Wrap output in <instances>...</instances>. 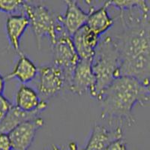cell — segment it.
I'll return each instance as SVG.
<instances>
[{
    "instance_id": "d6986e66",
    "label": "cell",
    "mask_w": 150,
    "mask_h": 150,
    "mask_svg": "<svg viewBox=\"0 0 150 150\" xmlns=\"http://www.w3.org/2000/svg\"><path fill=\"white\" fill-rule=\"evenodd\" d=\"M0 150H13L8 134L0 133Z\"/></svg>"
},
{
    "instance_id": "7402d4cb",
    "label": "cell",
    "mask_w": 150,
    "mask_h": 150,
    "mask_svg": "<svg viewBox=\"0 0 150 150\" xmlns=\"http://www.w3.org/2000/svg\"><path fill=\"white\" fill-rule=\"evenodd\" d=\"M5 86V77L0 74V95H3Z\"/></svg>"
},
{
    "instance_id": "52a82bcc",
    "label": "cell",
    "mask_w": 150,
    "mask_h": 150,
    "mask_svg": "<svg viewBox=\"0 0 150 150\" xmlns=\"http://www.w3.org/2000/svg\"><path fill=\"white\" fill-rule=\"evenodd\" d=\"M91 59H80L75 68L68 89L77 96L89 93L93 97L96 86V77L92 68Z\"/></svg>"
},
{
    "instance_id": "9a60e30c",
    "label": "cell",
    "mask_w": 150,
    "mask_h": 150,
    "mask_svg": "<svg viewBox=\"0 0 150 150\" xmlns=\"http://www.w3.org/2000/svg\"><path fill=\"white\" fill-rule=\"evenodd\" d=\"M38 73V68L27 56L19 53V58L13 70L6 76L5 79L16 78L22 83H26L35 78Z\"/></svg>"
},
{
    "instance_id": "277c9868",
    "label": "cell",
    "mask_w": 150,
    "mask_h": 150,
    "mask_svg": "<svg viewBox=\"0 0 150 150\" xmlns=\"http://www.w3.org/2000/svg\"><path fill=\"white\" fill-rule=\"evenodd\" d=\"M23 11L29 20L38 48H41V41L45 36H47L52 44L56 39L58 31L63 26L59 21L58 15L56 16L47 5L35 4L29 1H24Z\"/></svg>"
},
{
    "instance_id": "2e32d148",
    "label": "cell",
    "mask_w": 150,
    "mask_h": 150,
    "mask_svg": "<svg viewBox=\"0 0 150 150\" xmlns=\"http://www.w3.org/2000/svg\"><path fill=\"white\" fill-rule=\"evenodd\" d=\"M108 7L105 2L101 8L89 12L86 25L98 36L109 30L114 23L113 19L108 14Z\"/></svg>"
},
{
    "instance_id": "ac0fdd59",
    "label": "cell",
    "mask_w": 150,
    "mask_h": 150,
    "mask_svg": "<svg viewBox=\"0 0 150 150\" xmlns=\"http://www.w3.org/2000/svg\"><path fill=\"white\" fill-rule=\"evenodd\" d=\"M13 104L3 95H0V122L3 120Z\"/></svg>"
},
{
    "instance_id": "e0dca14e",
    "label": "cell",
    "mask_w": 150,
    "mask_h": 150,
    "mask_svg": "<svg viewBox=\"0 0 150 150\" xmlns=\"http://www.w3.org/2000/svg\"><path fill=\"white\" fill-rule=\"evenodd\" d=\"M23 2L21 0H0V11L12 14L20 8L23 9Z\"/></svg>"
},
{
    "instance_id": "5b68a950",
    "label": "cell",
    "mask_w": 150,
    "mask_h": 150,
    "mask_svg": "<svg viewBox=\"0 0 150 150\" xmlns=\"http://www.w3.org/2000/svg\"><path fill=\"white\" fill-rule=\"evenodd\" d=\"M51 45L53 52V63L65 72L68 89L75 68L80 61V57L74 47L72 37L68 34L65 27L59 31L56 39Z\"/></svg>"
},
{
    "instance_id": "44dd1931",
    "label": "cell",
    "mask_w": 150,
    "mask_h": 150,
    "mask_svg": "<svg viewBox=\"0 0 150 150\" xmlns=\"http://www.w3.org/2000/svg\"><path fill=\"white\" fill-rule=\"evenodd\" d=\"M45 150H78L77 143L72 141L69 143L66 146H57L52 145L49 149H47Z\"/></svg>"
},
{
    "instance_id": "7a4b0ae2",
    "label": "cell",
    "mask_w": 150,
    "mask_h": 150,
    "mask_svg": "<svg viewBox=\"0 0 150 150\" xmlns=\"http://www.w3.org/2000/svg\"><path fill=\"white\" fill-rule=\"evenodd\" d=\"M100 102L101 118L132 125L133 109L150 100V83L128 76L116 77L96 98Z\"/></svg>"
},
{
    "instance_id": "4fadbf2b",
    "label": "cell",
    "mask_w": 150,
    "mask_h": 150,
    "mask_svg": "<svg viewBox=\"0 0 150 150\" xmlns=\"http://www.w3.org/2000/svg\"><path fill=\"white\" fill-rule=\"evenodd\" d=\"M15 106L26 112H33L40 108H47V103L41 100L38 92L33 88L22 84L16 93Z\"/></svg>"
},
{
    "instance_id": "8992f818",
    "label": "cell",
    "mask_w": 150,
    "mask_h": 150,
    "mask_svg": "<svg viewBox=\"0 0 150 150\" xmlns=\"http://www.w3.org/2000/svg\"><path fill=\"white\" fill-rule=\"evenodd\" d=\"M38 93L42 101H47L67 88L65 72L53 63L41 65L38 68Z\"/></svg>"
},
{
    "instance_id": "ba28073f",
    "label": "cell",
    "mask_w": 150,
    "mask_h": 150,
    "mask_svg": "<svg viewBox=\"0 0 150 150\" xmlns=\"http://www.w3.org/2000/svg\"><path fill=\"white\" fill-rule=\"evenodd\" d=\"M45 125L41 116L24 122L10 131L9 137L13 150H29L33 144L38 131Z\"/></svg>"
},
{
    "instance_id": "7c38bea8",
    "label": "cell",
    "mask_w": 150,
    "mask_h": 150,
    "mask_svg": "<svg viewBox=\"0 0 150 150\" xmlns=\"http://www.w3.org/2000/svg\"><path fill=\"white\" fill-rule=\"evenodd\" d=\"M30 25L27 16L24 14H11L5 23V30L11 46L17 53H21V39Z\"/></svg>"
},
{
    "instance_id": "ffe728a7",
    "label": "cell",
    "mask_w": 150,
    "mask_h": 150,
    "mask_svg": "<svg viewBox=\"0 0 150 150\" xmlns=\"http://www.w3.org/2000/svg\"><path fill=\"white\" fill-rule=\"evenodd\" d=\"M105 150H127V143L125 139L120 138L114 140L110 144Z\"/></svg>"
},
{
    "instance_id": "6da1fadb",
    "label": "cell",
    "mask_w": 150,
    "mask_h": 150,
    "mask_svg": "<svg viewBox=\"0 0 150 150\" xmlns=\"http://www.w3.org/2000/svg\"><path fill=\"white\" fill-rule=\"evenodd\" d=\"M122 29L110 35L120 53L118 77L128 76L150 83V17L146 1L137 0L121 11Z\"/></svg>"
},
{
    "instance_id": "5bb4252c",
    "label": "cell",
    "mask_w": 150,
    "mask_h": 150,
    "mask_svg": "<svg viewBox=\"0 0 150 150\" xmlns=\"http://www.w3.org/2000/svg\"><path fill=\"white\" fill-rule=\"evenodd\" d=\"M46 108H40L33 112H26L13 105L3 120L0 122V133L8 134L11 130L24 122L38 117Z\"/></svg>"
},
{
    "instance_id": "3957f363",
    "label": "cell",
    "mask_w": 150,
    "mask_h": 150,
    "mask_svg": "<svg viewBox=\"0 0 150 150\" xmlns=\"http://www.w3.org/2000/svg\"><path fill=\"white\" fill-rule=\"evenodd\" d=\"M120 53L112 37L106 36L100 40L92 61V68L96 77V91L92 98L99 94L118 77L120 68Z\"/></svg>"
},
{
    "instance_id": "9c48e42d",
    "label": "cell",
    "mask_w": 150,
    "mask_h": 150,
    "mask_svg": "<svg viewBox=\"0 0 150 150\" xmlns=\"http://www.w3.org/2000/svg\"><path fill=\"white\" fill-rule=\"evenodd\" d=\"M123 129L120 126L108 128L101 124L94 125L91 135L82 150H105L112 142L123 137Z\"/></svg>"
},
{
    "instance_id": "8fae6325",
    "label": "cell",
    "mask_w": 150,
    "mask_h": 150,
    "mask_svg": "<svg viewBox=\"0 0 150 150\" xmlns=\"http://www.w3.org/2000/svg\"><path fill=\"white\" fill-rule=\"evenodd\" d=\"M65 3L66 11L63 15H58V19L72 37L77 31L86 24L89 12L84 11L75 0H66Z\"/></svg>"
},
{
    "instance_id": "30bf717a",
    "label": "cell",
    "mask_w": 150,
    "mask_h": 150,
    "mask_svg": "<svg viewBox=\"0 0 150 150\" xmlns=\"http://www.w3.org/2000/svg\"><path fill=\"white\" fill-rule=\"evenodd\" d=\"M72 40L80 59L92 60L100 41V36L85 25L72 35Z\"/></svg>"
}]
</instances>
